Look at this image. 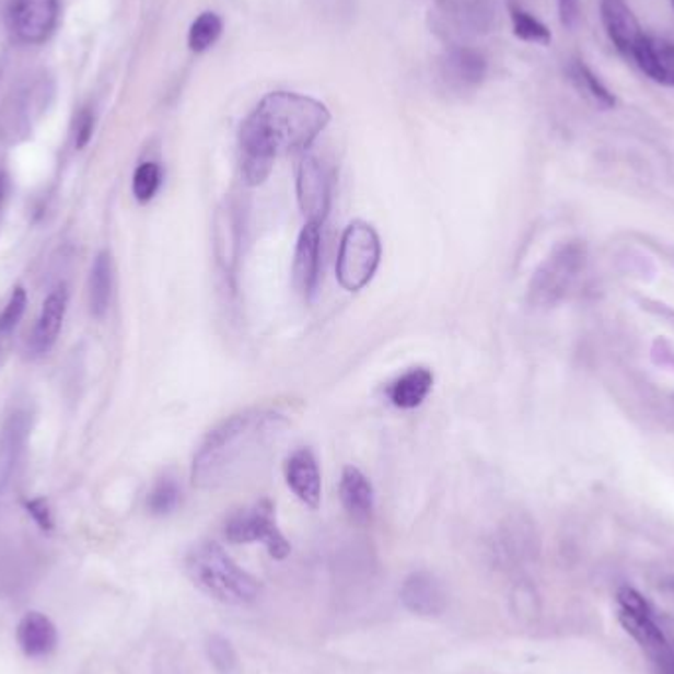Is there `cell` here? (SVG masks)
<instances>
[{
	"instance_id": "25",
	"label": "cell",
	"mask_w": 674,
	"mask_h": 674,
	"mask_svg": "<svg viewBox=\"0 0 674 674\" xmlns=\"http://www.w3.org/2000/svg\"><path fill=\"white\" fill-rule=\"evenodd\" d=\"M509 14H511V22H513V32H515L519 40L541 44V46H546L553 40L550 31L546 28L543 22L536 21L531 12H526L525 9H521L516 4H509Z\"/></svg>"
},
{
	"instance_id": "11",
	"label": "cell",
	"mask_w": 674,
	"mask_h": 674,
	"mask_svg": "<svg viewBox=\"0 0 674 674\" xmlns=\"http://www.w3.org/2000/svg\"><path fill=\"white\" fill-rule=\"evenodd\" d=\"M319 258H322V225L304 223L298 235L294 263H292V282L304 298L314 294L319 280Z\"/></svg>"
},
{
	"instance_id": "4",
	"label": "cell",
	"mask_w": 674,
	"mask_h": 674,
	"mask_svg": "<svg viewBox=\"0 0 674 674\" xmlns=\"http://www.w3.org/2000/svg\"><path fill=\"white\" fill-rule=\"evenodd\" d=\"M381 239L368 221H351L339 243L337 253V282L348 292L368 287L381 265Z\"/></svg>"
},
{
	"instance_id": "21",
	"label": "cell",
	"mask_w": 674,
	"mask_h": 674,
	"mask_svg": "<svg viewBox=\"0 0 674 674\" xmlns=\"http://www.w3.org/2000/svg\"><path fill=\"white\" fill-rule=\"evenodd\" d=\"M487 73V61L472 48H454L444 60V75L457 88H476Z\"/></svg>"
},
{
	"instance_id": "30",
	"label": "cell",
	"mask_w": 674,
	"mask_h": 674,
	"mask_svg": "<svg viewBox=\"0 0 674 674\" xmlns=\"http://www.w3.org/2000/svg\"><path fill=\"white\" fill-rule=\"evenodd\" d=\"M558 14L565 28H574L580 21V0H556Z\"/></svg>"
},
{
	"instance_id": "5",
	"label": "cell",
	"mask_w": 674,
	"mask_h": 674,
	"mask_svg": "<svg viewBox=\"0 0 674 674\" xmlns=\"http://www.w3.org/2000/svg\"><path fill=\"white\" fill-rule=\"evenodd\" d=\"M584 263L585 248L580 241L556 247L531 280L528 300L535 306H555L568 294Z\"/></svg>"
},
{
	"instance_id": "35",
	"label": "cell",
	"mask_w": 674,
	"mask_h": 674,
	"mask_svg": "<svg viewBox=\"0 0 674 674\" xmlns=\"http://www.w3.org/2000/svg\"><path fill=\"white\" fill-rule=\"evenodd\" d=\"M673 7H674V0H673Z\"/></svg>"
},
{
	"instance_id": "9",
	"label": "cell",
	"mask_w": 674,
	"mask_h": 674,
	"mask_svg": "<svg viewBox=\"0 0 674 674\" xmlns=\"http://www.w3.org/2000/svg\"><path fill=\"white\" fill-rule=\"evenodd\" d=\"M60 14L58 0H11L9 24L14 36L26 44H40L50 36Z\"/></svg>"
},
{
	"instance_id": "24",
	"label": "cell",
	"mask_w": 674,
	"mask_h": 674,
	"mask_svg": "<svg viewBox=\"0 0 674 674\" xmlns=\"http://www.w3.org/2000/svg\"><path fill=\"white\" fill-rule=\"evenodd\" d=\"M223 32V21L216 12H201L191 24L188 34L189 50L201 54L208 51L219 40Z\"/></svg>"
},
{
	"instance_id": "17",
	"label": "cell",
	"mask_w": 674,
	"mask_h": 674,
	"mask_svg": "<svg viewBox=\"0 0 674 674\" xmlns=\"http://www.w3.org/2000/svg\"><path fill=\"white\" fill-rule=\"evenodd\" d=\"M16 639L22 653L28 659H44L54 653L58 644V631L56 625L51 624L50 617L40 612H28L19 624Z\"/></svg>"
},
{
	"instance_id": "13",
	"label": "cell",
	"mask_w": 674,
	"mask_h": 674,
	"mask_svg": "<svg viewBox=\"0 0 674 674\" xmlns=\"http://www.w3.org/2000/svg\"><path fill=\"white\" fill-rule=\"evenodd\" d=\"M631 60H635L647 78L661 83L664 88H674L673 40L643 34L641 40L635 46Z\"/></svg>"
},
{
	"instance_id": "31",
	"label": "cell",
	"mask_w": 674,
	"mask_h": 674,
	"mask_svg": "<svg viewBox=\"0 0 674 674\" xmlns=\"http://www.w3.org/2000/svg\"><path fill=\"white\" fill-rule=\"evenodd\" d=\"M26 507H28V513L34 516V521H36L44 531H50L51 526H54V521H51L50 507H48V503H46L44 499H34V501H28V506Z\"/></svg>"
},
{
	"instance_id": "20",
	"label": "cell",
	"mask_w": 674,
	"mask_h": 674,
	"mask_svg": "<svg viewBox=\"0 0 674 674\" xmlns=\"http://www.w3.org/2000/svg\"><path fill=\"white\" fill-rule=\"evenodd\" d=\"M434 385V375L427 368H415L395 379L387 388L391 403L403 410H412L427 400Z\"/></svg>"
},
{
	"instance_id": "3",
	"label": "cell",
	"mask_w": 674,
	"mask_h": 674,
	"mask_svg": "<svg viewBox=\"0 0 674 674\" xmlns=\"http://www.w3.org/2000/svg\"><path fill=\"white\" fill-rule=\"evenodd\" d=\"M191 582L221 604L247 605L257 600L260 585L213 541L194 546L186 556Z\"/></svg>"
},
{
	"instance_id": "16",
	"label": "cell",
	"mask_w": 674,
	"mask_h": 674,
	"mask_svg": "<svg viewBox=\"0 0 674 674\" xmlns=\"http://www.w3.org/2000/svg\"><path fill=\"white\" fill-rule=\"evenodd\" d=\"M400 600L415 614L440 615L446 609L448 595L434 576L417 572L407 578Z\"/></svg>"
},
{
	"instance_id": "19",
	"label": "cell",
	"mask_w": 674,
	"mask_h": 674,
	"mask_svg": "<svg viewBox=\"0 0 674 674\" xmlns=\"http://www.w3.org/2000/svg\"><path fill=\"white\" fill-rule=\"evenodd\" d=\"M339 496L349 515L358 521H368L375 507V491L363 472L358 467H344L339 481Z\"/></svg>"
},
{
	"instance_id": "18",
	"label": "cell",
	"mask_w": 674,
	"mask_h": 674,
	"mask_svg": "<svg viewBox=\"0 0 674 674\" xmlns=\"http://www.w3.org/2000/svg\"><path fill=\"white\" fill-rule=\"evenodd\" d=\"M28 430V417L24 412H14L0 430V493L11 484L12 474L21 462Z\"/></svg>"
},
{
	"instance_id": "23",
	"label": "cell",
	"mask_w": 674,
	"mask_h": 674,
	"mask_svg": "<svg viewBox=\"0 0 674 674\" xmlns=\"http://www.w3.org/2000/svg\"><path fill=\"white\" fill-rule=\"evenodd\" d=\"M568 78L572 81L578 93L590 101L597 109H614V93L605 88L600 78H595L594 71L590 70L582 60H572L568 66Z\"/></svg>"
},
{
	"instance_id": "33",
	"label": "cell",
	"mask_w": 674,
	"mask_h": 674,
	"mask_svg": "<svg viewBox=\"0 0 674 674\" xmlns=\"http://www.w3.org/2000/svg\"><path fill=\"white\" fill-rule=\"evenodd\" d=\"M91 132H93V117L90 113H81L80 119H78V129H75V147L83 149L91 139Z\"/></svg>"
},
{
	"instance_id": "34",
	"label": "cell",
	"mask_w": 674,
	"mask_h": 674,
	"mask_svg": "<svg viewBox=\"0 0 674 674\" xmlns=\"http://www.w3.org/2000/svg\"><path fill=\"white\" fill-rule=\"evenodd\" d=\"M7 188H9V182H7V174L4 172H0V204H2V199L7 196Z\"/></svg>"
},
{
	"instance_id": "10",
	"label": "cell",
	"mask_w": 674,
	"mask_h": 674,
	"mask_svg": "<svg viewBox=\"0 0 674 674\" xmlns=\"http://www.w3.org/2000/svg\"><path fill=\"white\" fill-rule=\"evenodd\" d=\"M237 204L225 201L213 216V253L219 267L228 275H235L243 251V221Z\"/></svg>"
},
{
	"instance_id": "22",
	"label": "cell",
	"mask_w": 674,
	"mask_h": 674,
	"mask_svg": "<svg viewBox=\"0 0 674 674\" xmlns=\"http://www.w3.org/2000/svg\"><path fill=\"white\" fill-rule=\"evenodd\" d=\"M111 298H113V260L107 251H103L95 258L91 268L90 304L91 314L95 317H105L109 312Z\"/></svg>"
},
{
	"instance_id": "1",
	"label": "cell",
	"mask_w": 674,
	"mask_h": 674,
	"mask_svg": "<svg viewBox=\"0 0 674 674\" xmlns=\"http://www.w3.org/2000/svg\"><path fill=\"white\" fill-rule=\"evenodd\" d=\"M322 101L294 91H272L248 115L239 132L241 174L248 186H260L282 154L304 152L329 125Z\"/></svg>"
},
{
	"instance_id": "26",
	"label": "cell",
	"mask_w": 674,
	"mask_h": 674,
	"mask_svg": "<svg viewBox=\"0 0 674 674\" xmlns=\"http://www.w3.org/2000/svg\"><path fill=\"white\" fill-rule=\"evenodd\" d=\"M179 486L172 477H160L149 493V511L152 515H168L179 503Z\"/></svg>"
},
{
	"instance_id": "27",
	"label": "cell",
	"mask_w": 674,
	"mask_h": 674,
	"mask_svg": "<svg viewBox=\"0 0 674 674\" xmlns=\"http://www.w3.org/2000/svg\"><path fill=\"white\" fill-rule=\"evenodd\" d=\"M162 184V168L156 162H142L135 178H132V194L139 204H149L159 194Z\"/></svg>"
},
{
	"instance_id": "8",
	"label": "cell",
	"mask_w": 674,
	"mask_h": 674,
	"mask_svg": "<svg viewBox=\"0 0 674 674\" xmlns=\"http://www.w3.org/2000/svg\"><path fill=\"white\" fill-rule=\"evenodd\" d=\"M297 196L306 223L324 225L332 201V189L326 168L314 154H304L298 164Z\"/></svg>"
},
{
	"instance_id": "6",
	"label": "cell",
	"mask_w": 674,
	"mask_h": 674,
	"mask_svg": "<svg viewBox=\"0 0 674 674\" xmlns=\"http://www.w3.org/2000/svg\"><path fill=\"white\" fill-rule=\"evenodd\" d=\"M225 535L235 545L260 543L268 550V555L282 560L290 555V543L282 531L278 528L275 507L267 499L258 501L248 509H241L231 516L225 525Z\"/></svg>"
},
{
	"instance_id": "29",
	"label": "cell",
	"mask_w": 674,
	"mask_h": 674,
	"mask_svg": "<svg viewBox=\"0 0 674 674\" xmlns=\"http://www.w3.org/2000/svg\"><path fill=\"white\" fill-rule=\"evenodd\" d=\"M24 310H26V290L22 287L14 288L9 304L0 314V337L9 336L12 329L19 326V322L24 316Z\"/></svg>"
},
{
	"instance_id": "32",
	"label": "cell",
	"mask_w": 674,
	"mask_h": 674,
	"mask_svg": "<svg viewBox=\"0 0 674 674\" xmlns=\"http://www.w3.org/2000/svg\"><path fill=\"white\" fill-rule=\"evenodd\" d=\"M651 663L656 666L659 674H674V644H666L661 653L651 656Z\"/></svg>"
},
{
	"instance_id": "15",
	"label": "cell",
	"mask_w": 674,
	"mask_h": 674,
	"mask_svg": "<svg viewBox=\"0 0 674 674\" xmlns=\"http://www.w3.org/2000/svg\"><path fill=\"white\" fill-rule=\"evenodd\" d=\"M287 484L294 496L306 503L307 507L316 509L322 501V476L314 452L310 448H300L287 462Z\"/></svg>"
},
{
	"instance_id": "14",
	"label": "cell",
	"mask_w": 674,
	"mask_h": 674,
	"mask_svg": "<svg viewBox=\"0 0 674 674\" xmlns=\"http://www.w3.org/2000/svg\"><path fill=\"white\" fill-rule=\"evenodd\" d=\"M600 12L607 38L619 54H624L625 58H631L637 42L643 36L634 11L627 7L625 0H602Z\"/></svg>"
},
{
	"instance_id": "12",
	"label": "cell",
	"mask_w": 674,
	"mask_h": 674,
	"mask_svg": "<svg viewBox=\"0 0 674 674\" xmlns=\"http://www.w3.org/2000/svg\"><path fill=\"white\" fill-rule=\"evenodd\" d=\"M68 300L70 294L66 284H58L44 300L40 316L31 337V351L34 356H46L56 346L68 312Z\"/></svg>"
},
{
	"instance_id": "7",
	"label": "cell",
	"mask_w": 674,
	"mask_h": 674,
	"mask_svg": "<svg viewBox=\"0 0 674 674\" xmlns=\"http://www.w3.org/2000/svg\"><path fill=\"white\" fill-rule=\"evenodd\" d=\"M617 604H619V624L624 625L625 631L641 644L649 659L661 653L664 647L671 643L654 621L643 595L637 590L627 585L621 588L617 592Z\"/></svg>"
},
{
	"instance_id": "28",
	"label": "cell",
	"mask_w": 674,
	"mask_h": 674,
	"mask_svg": "<svg viewBox=\"0 0 674 674\" xmlns=\"http://www.w3.org/2000/svg\"><path fill=\"white\" fill-rule=\"evenodd\" d=\"M208 653L211 663L218 669L219 674L241 673L237 653L233 651V647H231L228 639H223V637H219V635H213V637L209 639Z\"/></svg>"
},
{
	"instance_id": "2",
	"label": "cell",
	"mask_w": 674,
	"mask_h": 674,
	"mask_svg": "<svg viewBox=\"0 0 674 674\" xmlns=\"http://www.w3.org/2000/svg\"><path fill=\"white\" fill-rule=\"evenodd\" d=\"M288 428L284 415L270 408H248L209 432L191 464L199 489L233 486L272 456Z\"/></svg>"
},
{
	"instance_id": "36",
	"label": "cell",
	"mask_w": 674,
	"mask_h": 674,
	"mask_svg": "<svg viewBox=\"0 0 674 674\" xmlns=\"http://www.w3.org/2000/svg\"><path fill=\"white\" fill-rule=\"evenodd\" d=\"M0 339H2V337H0Z\"/></svg>"
}]
</instances>
